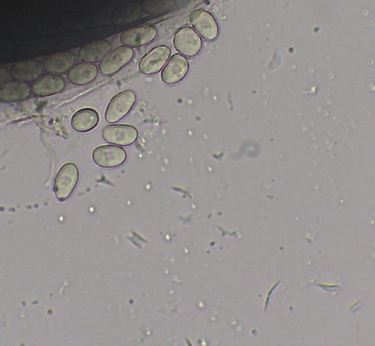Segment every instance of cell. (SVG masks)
Here are the masks:
<instances>
[{
  "label": "cell",
  "mask_w": 375,
  "mask_h": 346,
  "mask_svg": "<svg viewBox=\"0 0 375 346\" xmlns=\"http://www.w3.org/2000/svg\"><path fill=\"white\" fill-rule=\"evenodd\" d=\"M136 101V94L132 90H125L118 93L108 103L105 113V120L109 123H115L126 117L132 111Z\"/></svg>",
  "instance_id": "cell-1"
},
{
  "label": "cell",
  "mask_w": 375,
  "mask_h": 346,
  "mask_svg": "<svg viewBox=\"0 0 375 346\" xmlns=\"http://www.w3.org/2000/svg\"><path fill=\"white\" fill-rule=\"evenodd\" d=\"M157 34L158 31L154 27H139L124 31L120 40L125 45L138 48L151 43Z\"/></svg>",
  "instance_id": "cell-10"
},
{
  "label": "cell",
  "mask_w": 375,
  "mask_h": 346,
  "mask_svg": "<svg viewBox=\"0 0 375 346\" xmlns=\"http://www.w3.org/2000/svg\"><path fill=\"white\" fill-rule=\"evenodd\" d=\"M99 69L96 65L89 62L78 63L68 73V80L73 85H87L96 80Z\"/></svg>",
  "instance_id": "cell-15"
},
{
  "label": "cell",
  "mask_w": 375,
  "mask_h": 346,
  "mask_svg": "<svg viewBox=\"0 0 375 346\" xmlns=\"http://www.w3.org/2000/svg\"><path fill=\"white\" fill-rule=\"evenodd\" d=\"M113 50V45L106 40H98L88 43L78 52L81 60L89 63L101 62Z\"/></svg>",
  "instance_id": "cell-13"
},
{
  "label": "cell",
  "mask_w": 375,
  "mask_h": 346,
  "mask_svg": "<svg viewBox=\"0 0 375 346\" xmlns=\"http://www.w3.org/2000/svg\"><path fill=\"white\" fill-rule=\"evenodd\" d=\"M176 50L183 56L193 57L201 50L202 41L199 36L191 27L180 29L175 35Z\"/></svg>",
  "instance_id": "cell-5"
},
{
  "label": "cell",
  "mask_w": 375,
  "mask_h": 346,
  "mask_svg": "<svg viewBox=\"0 0 375 346\" xmlns=\"http://www.w3.org/2000/svg\"><path fill=\"white\" fill-rule=\"evenodd\" d=\"M138 136L137 129L128 124L107 125L102 131L103 138L107 143L123 147L134 144Z\"/></svg>",
  "instance_id": "cell-4"
},
{
  "label": "cell",
  "mask_w": 375,
  "mask_h": 346,
  "mask_svg": "<svg viewBox=\"0 0 375 346\" xmlns=\"http://www.w3.org/2000/svg\"><path fill=\"white\" fill-rule=\"evenodd\" d=\"M31 88L28 84L18 80L6 81L0 85V101L17 102L29 97Z\"/></svg>",
  "instance_id": "cell-14"
},
{
  "label": "cell",
  "mask_w": 375,
  "mask_h": 346,
  "mask_svg": "<svg viewBox=\"0 0 375 346\" xmlns=\"http://www.w3.org/2000/svg\"><path fill=\"white\" fill-rule=\"evenodd\" d=\"M9 77V71L6 68L0 67V85L6 82Z\"/></svg>",
  "instance_id": "cell-18"
},
{
  "label": "cell",
  "mask_w": 375,
  "mask_h": 346,
  "mask_svg": "<svg viewBox=\"0 0 375 346\" xmlns=\"http://www.w3.org/2000/svg\"><path fill=\"white\" fill-rule=\"evenodd\" d=\"M94 162L106 168H116L122 165L127 159V153L124 149L114 146H101L92 152Z\"/></svg>",
  "instance_id": "cell-6"
},
{
  "label": "cell",
  "mask_w": 375,
  "mask_h": 346,
  "mask_svg": "<svg viewBox=\"0 0 375 346\" xmlns=\"http://www.w3.org/2000/svg\"><path fill=\"white\" fill-rule=\"evenodd\" d=\"M171 50L167 45L155 47L139 62V69L145 75H153L158 73L166 65Z\"/></svg>",
  "instance_id": "cell-7"
},
{
  "label": "cell",
  "mask_w": 375,
  "mask_h": 346,
  "mask_svg": "<svg viewBox=\"0 0 375 346\" xmlns=\"http://www.w3.org/2000/svg\"><path fill=\"white\" fill-rule=\"evenodd\" d=\"M134 50L127 45H121L115 50L109 52L101 61L99 65L101 73L104 75H111L132 61Z\"/></svg>",
  "instance_id": "cell-3"
},
{
  "label": "cell",
  "mask_w": 375,
  "mask_h": 346,
  "mask_svg": "<svg viewBox=\"0 0 375 346\" xmlns=\"http://www.w3.org/2000/svg\"><path fill=\"white\" fill-rule=\"evenodd\" d=\"M76 62L71 52H62L47 57L43 62L44 69L50 73L61 74L70 71Z\"/></svg>",
  "instance_id": "cell-16"
},
{
  "label": "cell",
  "mask_w": 375,
  "mask_h": 346,
  "mask_svg": "<svg viewBox=\"0 0 375 346\" xmlns=\"http://www.w3.org/2000/svg\"><path fill=\"white\" fill-rule=\"evenodd\" d=\"M64 78L54 74H45L38 78L31 87L36 96L45 97L53 96L65 89Z\"/></svg>",
  "instance_id": "cell-11"
},
{
  "label": "cell",
  "mask_w": 375,
  "mask_h": 346,
  "mask_svg": "<svg viewBox=\"0 0 375 346\" xmlns=\"http://www.w3.org/2000/svg\"><path fill=\"white\" fill-rule=\"evenodd\" d=\"M79 177V169L75 164L70 163L62 166L55 181L54 190L56 196L60 200L69 198L74 191Z\"/></svg>",
  "instance_id": "cell-2"
},
{
  "label": "cell",
  "mask_w": 375,
  "mask_h": 346,
  "mask_svg": "<svg viewBox=\"0 0 375 346\" xmlns=\"http://www.w3.org/2000/svg\"><path fill=\"white\" fill-rule=\"evenodd\" d=\"M43 67L37 60H29L15 63L10 68V75L15 80L23 82H33L41 76Z\"/></svg>",
  "instance_id": "cell-12"
},
{
  "label": "cell",
  "mask_w": 375,
  "mask_h": 346,
  "mask_svg": "<svg viewBox=\"0 0 375 346\" xmlns=\"http://www.w3.org/2000/svg\"><path fill=\"white\" fill-rule=\"evenodd\" d=\"M190 21L203 38L213 41L217 38L218 24L210 13L201 9L195 10L190 15Z\"/></svg>",
  "instance_id": "cell-9"
},
{
  "label": "cell",
  "mask_w": 375,
  "mask_h": 346,
  "mask_svg": "<svg viewBox=\"0 0 375 346\" xmlns=\"http://www.w3.org/2000/svg\"><path fill=\"white\" fill-rule=\"evenodd\" d=\"M190 71L189 61L183 55L176 54L170 58L162 73V82L169 85L181 82Z\"/></svg>",
  "instance_id": "cell-8"
},
{
  "label": "cell",
  "mask_w": 375,
  "mask_h": 346,
  "mask_svg": "<svg viewBox=\"0 0 375 346\" xmlns=\"http://www.w3.org/2000/svg\"><path fill=\"white\" fill-rule=\"evenodd\" d=\"M99 122V114L92 108H83L78 111L71 119L74 131L86 133L95 129Z\"/></svg>",
  "instance_id": "cell-17"
}]
</instances>
